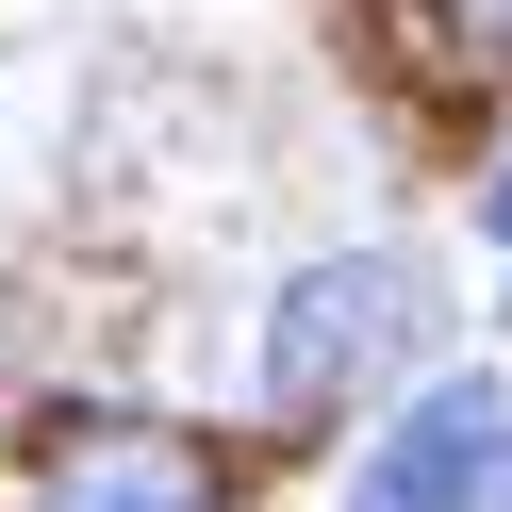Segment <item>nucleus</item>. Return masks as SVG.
<instances>
[{
  "mask_svg": "<svg viewBox=\"0 0 512 512\" xmlns=\"http://www.w3.org/2000/svg\"><path fill=\"white\" fill-rule=\"evenodd\" d=\"M413 265L397 248H347V265H298L281 281V314H265V413H347L364 380H397V347H413Z\"/></svg>",
  "mask_w": 512,
  "mask_h": 512,
  "instance_id": "1",
  "label": "nucleus"
},
{
  "mask_svg": "<svg viewBox=\"0 0 512 512\" xmlns=\"http://www.w3.org/2000/svg\"><path fill=\"white\" fill-rule=\"evenodd\" d=\"M347 512H512V397L496 380H430L347 479Z\"/></svg>",
  "mask_w": 512,
  "mask_h": 512,
  "instance_id": "2",
  "label": "nucleus"
},
{
  "mask_svg": "<svg viewBox=\"0 0 512 512\" xmlns=\"http://www.w3.org/2000/svg\"><path fill=\"white\" fill-rule=\"evenodd\" d=\"M34 512H232V463L149 413H67L34 446Z\"/></svg>",
  "mask_w": 512,
  "mask_h": 512,
  "instance_id": "3",
  "label": "nucleus"
},
{
  "mask_svg": "<svg viewBox=\"0 0 512 512\" xmlns=\"http://www.w3.org/2000/svg\"><path fill=\"white\" fill-rule=\"evenodd\" d=\"M430 50L463 83H512V0H430Z\"/></svg>",
  "mask_w": 512,
  "mask_h": 512,
  "instance_id": "4",
  "label": "nucleus"
},
{
  "mask_svg": "<svg viewBox=\"0 0 512 512\" xmlns=\"http://www.w3.org/2000/svg\"><path fill=\"white\" fill-rule=\"evenodd\" d=\"M496 232H512V166H496Z\"/></svg>",
  "mask_w": 512,
  "mask_h": 512,
  "instance_id": "5",
  "label": "nucleus"
}]
</instances>
